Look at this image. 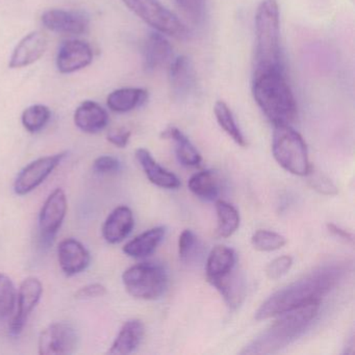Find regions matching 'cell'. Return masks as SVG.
I'll return each instance as SVG.
<instances>
[{
  "label": "cell",
  "instance_id": "1",
  "mask_svg": "<svg viewBox=\"0 0 355 355\" xmlns=\"http://www.w3.org/2000/svg\"><path fill=\"white\" fill-rule=\"evenodd\" d=\"M345 273L346 266L340 263H327L315 268L313 271L272 294L257 309L255 319L263 321L301 305L321 301L338 286Z\"/></svg>",
  "mask_w": 355,
  "mask_h": 355
},
{
  "label": "cell",
  "instance_id": "2",
  "mask_svg": "<svg viewBox=\"0 0 355 355\" xmlns=\"http://www.w3.org/2000/svg\"><path fill=\"white\" fill-rule=\"evenodd\" d=\"M320 306L321 301H313L276 315L278 319L247 345L241 354H272L292 344L311 327Z\"/></svg>",
  "mask_w": 355,
  "mask_h": 355
},
{
  "label": "cell",
  "instance_id": "3",
  "mask_svg": "<svg viewBox=\"0 0 355 355\" xmlns=\"http://www.w3.org/2000/svg\"><path fill=\"white\" fill-rule=\"evenodd\" d=\"M252 94L259 109L273 125H291L296 119V99L284 69L254 72Z\"/></svg>",
  "mask_w": 355,
  "mask_h": 355
},
{
  "label": "cell",
  "instance_id": "4",
  "mask_svg": "<svg viewBox=\"0 0 355 355\" xmlns=\"http://www.w3.org/2000/svg\"><path fill=\"white\" fill-rule=\"evenodd\" d=\"M254 72L284 69L280 51L279 8L276 0H263L255 14Z\"/></svg>",
  "mask_w": 355,
  "mask_h": 355
},
{
  "label": "cell",
  "instance_id": "5",
  "mask_svg": "<svg viewBox=\"0 0 355 355\" xmlns=\"http://www.w3.org/2000/svg\"><path fill=\"white\" fill-rule=\"evenodd\" d=\"M272 153L278 165L291 174L306 176L311 170L306 144L290 124L274 125Z\"/></svg>",
  "mask_w": 355,
  "mask_h": 355
},
{
  "label": "cell",
  "instance_id": "6",
  "mask_svg": "<svg viewBox=\"0 0 355 355\" xmlns=\"http://www.w3.org/2000/svg\"><path fill=\"white\" fill-rule=\"evenodd\" d=\"M122 282L126 292L141 300H157L165 294L168 275L162 266L143 263L124 271Z\"/></svg>",
  "mask_w": 355,
  "mask_h": 355
},
{
  "label": "cell",
  "instance_id": "7",
  "mask_svg": "<svg viewBox=\"0 0 355 355\" xmlns=\"http://www.w3.org/2000/svg\"><path fill=\"white\" fill-rule=\"evenodd\" d=\"M124 5L145 24L163 35L176 39H187L189 31L159 0H122Z\"/></svg>",
  "mask_w": 355,
  "mask_h": 355
},
{
  "label": "cell",
  "instance_id": "8",
  "mask_svg": "<svg viewBox=\"0 0 355 355\" xmlns=\"http://www.w3.org/2000/svg\"><path fill=\"white\" fill-rule=\"evenodd\" d=\"M78 330L67 322H55L41 331L38 340L40 355H70L78 350Z\"/></svg>",
  "mask_w": 355,
  "mask_h": 355
},
{
  "label": "cell",
  "instance_id": "9",
  "mask_svg": "<svg viewBox=\"0 0 355 355\" xmlns=\"http://www.w3.org/2000/svg\"><path fill=\"white\" fill-rule=\"evenodd\" d=\"M68 211L65 192L57 188L49 194L39 215V234L43 245L53 244L63 225Z\"/></svg>",
  "mask_w": 355,
  "mask_h": 355
},
{
  "label": "cell",
  "instance_id": "10",
  "mask_svg": "<svg viewBox=\"0 0 355 355\" xmlns=\"http://www.w3.org/2000/svg\"><path fill=\"white\" fill-rule=\"evenodd\" d=\"M67 151L40 157L24 168L14 182V192L19 196L30 194L40 187L67 157Z\"/></svg>",
  "mask_w": 355,
  "mask_h": 355
},
{
  "label": "cell",
  "instance_id": "11",
  "mask_svg": "<svg viewBox=\"0 0 355 355\" xmlns=\"http://www.w3.org/2000/svg\"><path fill=\"white\" fill-rule=\"evenodd\" d=\"M43 294L42 282L37 277H28L20 284L17 294V311L9 324L12 336H19L24 331L28 318L40 302Z\"/></svg>",
  "mask_w": 355,
  "mask_h": 355
},
{
  "label": "cell",
  "instance_id": "12",
  "mask_svg": "<svg viewBox=\"0 0 355 355\" xmlns=\"http://www.w3.org/2000/svg\"><path fill=\"white\" fill-rule=\"evenodd\" d=\"M58 261L63 273L67 277H72L88 269L91 254L80 241L68 238L58 246Z\"/></svg>",
  "mask_w": 355,
  "mask_h": 355
},
{
  "label": "cell",
  "instance_id": "13",
  "mask_svg": "<svg viewBox=\"0 0 355 355\" xmlns=\"http://www.w3.org/2000/svg\"><path fill=\"white\" fill-rule=\"evenodd\" d=\"M92 61L93 51L88 43L80 40H68L60 46L57 67L61 73H73L88 67Z\"/></svg>",
  "mask_w": 355,
  "mask_h": 355
},
{
  "label": "cell",
  "instance_id": "14",
  "mask_svg": "<svg viewBox=\"0 0 355 355\" xmlns=\"http://www.w3.org/2000/svg\"><path fill=\"white\" fill-rule=\"evenodd\" d=\"M42 24L58 34L83 35L88 30L89 18L80 12L53 9L43 14Z\"/></svg>",
  "mask_w": 355,
  "mask_h": 355
},
{
  "label": "cell",
  "instance_id": "15",
  "mask_svg": "<svg viewBox=\"0 0 355 355\" xmlns=\"http://www.w3.org/2000/svg\"><path fill=\"white\" fill-rule=\"evenodd\" d=\"M47 45L49 41L43 33L32 32L26 35L14 49L10 59L9 67L18 69L36 63L44 55Z\"/></svg>",
  "mask_w": 355,
  "mask_h": 355
},
{
  "label": "cell",
  "instance_id": "16",
  "mask_svg": "<svg viewBox=\"0 0 355 355\" xmlns=\"http://www.w3.org/2000/svg\"><path fill=\"white\" fill-rule=\"evenodd\" d=\"M172 49L169 41L161 33L151 32L143 45V66L147 72H155L171 63Z\"/></svg>",
  "mask_w": 355,
  "mask_h": 355
},
{
  "label": "cell",
  "instance_id": "17",
  "mask_svg": "<svg viewBox=\"0 0 355 355\" xmlns=\"http://www.w3.org/2000/svg\"><path fill=\"white\" fill-rule=\"evenodd\" d=\"M135 226L134 214L132 209L125 205L116 207L103 225V239L109 244H119L125 240Z\"/></svg>",
  "mask_w": 355,
  "mask_h": 355
},
{
  "label": "cell",
  "instance_id": "18",
  "mask_svg": "<svg viewBox=\"0 0 355 355\" xmlns=\"http://www.w3.org/2000/svg\"><path fill=\"white\" fill-rule=\"evenodd\" d=\"M74 124L85 134L95 135L103 132L109 124V114L98 103L86 101L80 103L74 113Z\"/></svg>",
  "mask_w": 355,
  "mask_h": 355
},
{
  "label": "cell",
  "instance_id": "19",
  "mask_svg": "<svg viewBox=\"0 0 355 355\" xmlns=\"http://www.w3.org/2000/svg\"><path fill=\"white\" fill-rule=\"evenodd\" d=\"M195 69L193 62L186 55H180L170 63L169 80L172 93L178 98L188 97L195 86Z\"/></svg>",
  "mask_w": 355,
  "mask_h": 355
},
{
  "label": "cell",
  "instance_id": "20",
  "mask_svg": "<svg viewBox=\"0 0 355 355\" xmlns=\"http://www.w3.org/2000/svg\"><path fill=\"white\" fill-rule=\"evenodd\" d=\"M211 286L223 297L227 306L234 311L244 302L246 296V284L244 278L236 271V268L219 277L209 279Z\"/></svg>",
  "mask_w": 355,
  "mask_h": 355
},
{
  "label": "cell",
  "instance_id": "21",
  "mask_svg": "<svg viewBox=\"0 0 355 355\" xmlns=\"http://www.w3.org/2000/svg\"><path fill=\"white\" fill-rule=\"evenodd\" d=\"M136 159L146 174L151 184L159 188L175 190L180 187V180L175 174L166 168L162 167L147 149L139 148L136 150Z\"/></svg>",
  "mask_w": 355,
  "mask_h": 355
},
{
  "label": "cell",
  "instance_id": "22",
  "mask_svg": "<svg viewBox=\"0 0 355 355\" xmlns=\"http://www.w3.org/2000/svg\"><path fill=\"white\" fill-rule=\"evenodd\" d=\"M145 327L141 320L132 319L122 325L110 348V354L126 355L134 352L144 338Z\"/></svg>",
  "mask_w": 355,
  "mask_h": 355
},
{
  "label": "cell",
  "instance_id": "23",
  "mask_svg": "<svg viewBox=\"0 0 355 355\" xmlns=\"http://www.w3.org/2000/svg\"><path fill=\"white\" fill-rule=\"evenodd\" d=\"M166 228L163 226L151 228L128 243L123 247V252L132 259H144L155 252L164 236Z\"/></svg>",
  "mask_w": 355,
  "mask_h": 355
},
{
  "label": "cell",
  "instance_id": "24",
  "mask_svg": "<svg viewBox=\"0 0 355 355\" xmlns=\"http://www.w3.org/2000/svg\"><path fill=\"white\" fill-rule=\"evenodd\" d=\"M148 92L142 88H122L113 91L107 96V107L115 113L124 114L134 111L144 105Z\"/></svg>",
  "mask_w": 355,
  "mask_h": 355
},
{
  "label": "cell",
  "instance_id": "25",
  "mask_svg": "<svg viewBox=\"0 0 355 355\" xmlns=\"http://www.w3.org/2000/svg\"><path fill=\"white\" fill-rule=\"evenodd\" d=\"M162 137L165 139H170L175 144V153L178 161L182 165L186 167H196L202 161L199 151L192 144L188 137L180 132L178 128H169L163 132Z\"/></svg>",
  "mask_w": 355,
  "mask_h": 355
},
{
  "label": "cell",
  "instance_id": "26",
  "mask_svg": "<svg viewBox=\"0 0 355 355\" xmlns=\"http://www.w3.org/2000/svg\"><path fill=\"white\" fill-rule=\"evenodd\" d=\"M189 190L205 201L217 200L220 194V184L218 174L213 170H205L194 174L189 180Z\"/></svg>",
  "mask_w": 355,
  "mask_h": 355
},
{
  "label": "cell",
  "instance_id": "27",
  "mask_svg": "<svg viewBox=\"0 0 355 355\" xmlns=\"http://www.w3.org/2000/svg\"><path fill=\"white\" fill-rule=\"evenodd\" d=\"M236 255L230 247L216 246L209 253L207 261V280L219 277L236 268Z\"/></svg>",
  "mask_w": 355,
  "mask_h": 355
},
{
  "label": "cell",
  "instance_id": "28",
  "mask_svg": "<svg viewBox=\"0 0 355 355\" xmlns=\"http://www.w3.org/2000/svg\"><path fill=\"white\" fill-rule=\"evenodd\" d=\"M218 226L217 234L220 238H230L240 226V214L236 207L224 200L216 201Z\"/></svg>",
  "mask_w": 355,
  "mask_h": 355
},
{
  "label": "cell",
  "instance_id": "29",
  "mask_svg": "<svg viewBox=\"0 0 355 355\" xmlns=\"http://www.w3.org/2000/svg\"><path fill=\"white\" fill-rule=\"evenodd\" d=\"M215 112L216 119L218 123L221 126L222 130L240 146L245 147L247 145L246 139L244 135L241 132L240 128L236 124L234 119V114L232 110L228 107L224 101H217L214 107Z\"/></svg>",
  "mask_w": 355,
  "mask_h": 355
},
{
  "label": "cell",
  "instance_id": "30",
  "mask_svg": "<svg viewBox=\"0 0 355 355\" xmlns=\"http://www.w3.org/2000/svg\"><path fill=\"white\" fill-rule=\"evenodd\" d=\"M51 118V112L46 105H31L22 113V125L31 134H37L47 125Z\"/></svg>",
  "mask_w": 355,
  "mask_h": 355
},
{
  "label": "cell",
  "instance_id": "31",
  "mask_svg": "<svg viewBox=\"0 0 355 355\" xmlns=\"http://www.w3.org/2000/svg\"><path fill=\"white\" fill-rule=\"evenodd\" d=\"M253 248L261 252L279 250L286 244V239L282 234L270 230H257L251 238Z\"/></svg>",
  "mask_w": 355,
  "mask_h": 355
},
{
  "label": "cell",
  "instance_id": "32",
  "mask_svg": "<svg viewBox=\"0 0 355 355\" xmlns=\"http://www.w3.org/2000/svg\"><path fill=\"white\" fill-rule=\"evenodd\" d=\"M17 293L9 276L0 273V319L9 317L15 309Z\"/></svg>",
  "mask_w": 355,
  "mask_h": 355
},
{
  "label": "cell",
  "instance_id": "33",
  "mask_svg": "<svg viewBox=\"0 0 355 355\" xmlns=\"http://www.w3.org/2000/svg\"><path fill=\"white\" fill-rule=\"evenodd\" d=\"M305 178H307L309 186L320 194L326 195V196H334V195L338 194V188L332 182V180L323 172L315 170L313 166Z\"/></svg>",
  "mask_w": 355,
  "mask_h": 355
},
{
  "label": "cell",
  "instance_id": "34",
  "mask_svg": "<svg viewBox=\"0 0 355 355\" xmlns=\"http://www.w3.org/2000/svg\"><path fill=\"white\" fill-rule=\"evenodd\" d=\"M178 9L192 21L202 20L205 13V0H174Z\"/></svg>",
  "mask_w": 355,
  "mask_h": 355
},
{
  "label": "cell",
  "instance_id": "35",
  "mask_svg": "<svg viewBox=\"0 0 355 355\" xmlns=\"http://www.w3.org/2000/svg\"><path fill=\"white\" fill-rule=\"evenodd\" d=\"M293 266V259L290 255H282L272 261L266 268V275L269 279L277 280L286 275Z\"/></svg>",
  "mask_w": 355,
  "mask_h": 355
},
{
  "label": "cell",
  "instance_id": "36",
  "mask_svg": "<svg viewBox=\"0 0 355 355\" xmlns=\"http://www.w3.org/2000/svg\"><path fill=\"white\" fill-rule=\"evenodd\" d=\"M120 169L121 163L112 155H101L93 162V171L97 174L117 173Z\"/></svg>",
  "mask_w": 355,
  "mask_h": 355
},
{
  "label": "cell",
  "instance_id": "37",
  "mask_svg": "<svg viewBox=\"0 0 355 355\" xmlns=\"http://www.w3.org/2000/svg\"><path fill=\"white\" fill-rule=\"evenodd\" d=\"M196 243L197 238L194 232L190 230H184L178 240V254H180V259H188L194 250Z\"/></svg>",
  "mask_w": 355,
  "mask_h": 355
},
{
  "label": "cell",
  "instance_id": "38",
  "mask_svg": "<svg viewBox=\"0 0 355 355\" xmlns=\"http://www.w3.org/2000/svg\"><path fill=\"white\" fill-rule=\"evenodd\" d=\"M107 291L103 284L95 282V284H87V286L80 288L76 293V299L78 300H88V299L99 298L107 295Z\"/></svg>",
  "mask_w": 355,
  "mask_h": 355
},
{
  "label": "cell",
  "instance_id": "39",
  "mask_svg": "<svg viewBox=\"0 0 355 355\" xmlns=\"http://www.w3.org/2000/svg\"><path fill=\"white\" fill-rule=\"evenodd\" d=\"M132 132L126 128H118V130H112L107 135V139L111 144L118 148H125L130 143Z\"/></svg>",
  "mask_w": 355,
  "mask_h": 355
},
{
  "label": "cell",
  "instance_id": "40",
  "mask_svg": "<svg viewBox=\"0 0 355 355\" xmlns=\"http://www.w3.org/2000/svg\"><path fill=\"white\" fill-rule=\"evenodd\" d=\"M327 230L330 234H334V236L340 239V240L344 241V242L346 243H351V244H352L353 236L350 232H347V230L338 227V225H336V224L334 223H328Z\"/></svg>",
  "mask_w": 355,
  "mask_h": 355
}]
</instances>
